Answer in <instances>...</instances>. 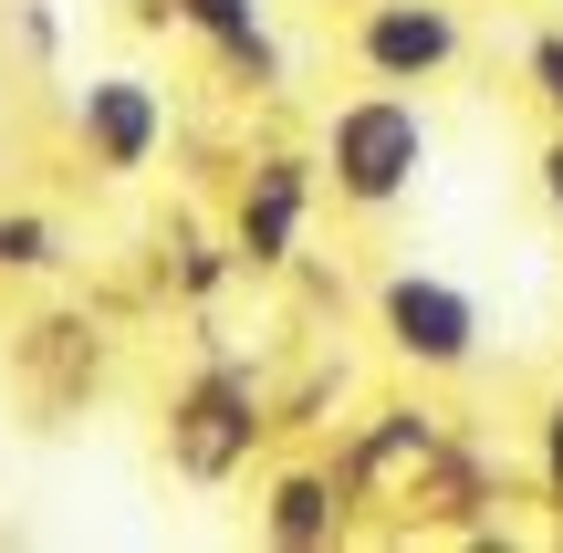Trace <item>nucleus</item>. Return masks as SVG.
Masks as SVG:
<instances>
[{
    "label": "nucleus",
    "mask_w": 563,
    "mask_h": 553,
    "mask_svg": "<svg viewBox=\"0 0 563 553\" xmlns=\"http://www.w3.org/2000/svg\"><path fill=\"white\" fill-rule=\"evenodd\" d=\"M313 199H323V157L262 146V157L241 167V209H230V251H241V272H292Z\"/></svg>",
    "instance_id": "39448f33"
},
{
    "label": "nucleus",
    "mask_w": 563,
    "mask_h": 553,
    "mask_svg": "<svg viewBox=\"0 0 563 553\" xmlns=\"http://www.w3.org/2000/svg\"><path fill=\"white\" fill-rule=\"evenodd\" d=\"M344 53H355L365 84H449L470 53V21L460 0H355V21H344Z\"/></svg>",
    "instance_id": "20e7f679"
},
{
    "label": "nucleus",
    "mask_w": 563,
    "mask_h": 553,
    "mask_svg": "<svg viewBox=\"0 0 563 553\" xmlns=\"http://www.w3.org/2000/svg\"><path fill=\"white\" fill-rule=\"evenodd\" d=\"M230 272H241V251H209V241H178V292H188V303H209V292H220Z\"/></svg>",
    "instance_id": "f8f14e48"
},
{
    "label": "nucleus",
    "mask_w": 563,
    "mask_h": 553,
    "mask_svg": "<svg viewBox=\"0 0 563 553\" xmlns=\"http://www.w3.org/2000/svg\"><path fill=\"white\" fill-rule=\"evenodd\" d=\"M532 471H543V501L563 512V397L543 408V439H532Z\"/></svg>",
    "instance_id": "ddd939ff"
},
{
    "label": "nucleus",
    "mask_w": 563,
    "mask_h": 553,
    "mask_svg": "<svg viewBox=\"0 0 563 553\" xmlns=\"http://www.w3.org/2000/svg\"><path fill=\"white\" fill-rule=\"evenodd\" d=\"M63 272V230L42 209H0V283H42Z\"/></svg>",
    "instance_id": "9d476101"
},
{
    "label": "nucleus",
    "mask_w": 563,
    "mask_h": 553,
    "mask_svg": "<svg viewBox=\"0 0 563 553\" xmlns=\"http://www.w3.org/2000/svg\"><path fill=\"white\" fill-rule=\"evenodd\" d=\"M355 471L344 460H292V471H272V491H262V543L282 553H323V543H344L355 533Z\"/></svg>",
    "instance_id": "6e6552de"
},
{
    "label": "nucleus",
    "mask_w": 563,
    "mask_h": 553,
    "mask_svg": "<svg viewBox=\"0 0 563 553\" xmlns=\"http://www.w3.org/2000/svg\"><path fill=\"white\" fill-rule=\"evenodd\" d=\"M376 334H386V355L418 366V376H470L490 324H481V292L470 283H449V272H428V262H397L376 283Z\"/></svg>",
    "instance_id": "7ed1b4c3"
},
{
    "label": "nucleus",
    "mask_w": 563,
    "mask_h": 553,
    "mask_svg": "<svg viewBox=\"0 0 563 553\" xmlns=\"http://www.w3.org/2000/svg\"><path fill=\"white\" fill-rule=\"evenodd\" d=\"M532 188H543V209H553V220H563V125H553V136H543V157H532Z\"/></svg>",
    "instance_id": "4468645a"
},
{
    "label": "nucleus",
    "mask_w": 563,
    "mask_h": 553,
    "mask_svg": "<svg viewBox=\"0 0 563 553\" xmlns=\"http://www.w3.org/2000/svg\"><path fill=\"white\" fill-rule=\"evenodd\" d=\"M74 146L84 167H104V178H136V167H157L167 146V95L146 74H95L74 95Z\"/></svg>",
    "instance_id": "423d86ee"
},
{
    "label": "nucleus",
    "mask_w": 563,
    "mask_h": 553,
    "mask_svg": "<svg viewBox=\"0 0 563 553\" xmlns=\"http://www.w3.org/2000/svg\"><path fill=\"white\" fill-rule=\"evenodd\" d=\"M262 439H272V397L251 387V366L209 355L178 387V408H167V471L178 480H241Z\"/></svg>",
    "instance_id": "f03ea898"
},
{
    "label": "nucleus",
    "mask_w": 563,
    "mask_h": 553,
    "mask_svg": "<svg viewBox=\"0 0 563 553\" xmlns=\"http://www.w3.org/2000/svg\"><path fill=\"white\" fill-rule=\"evenodd\" d=\"M449 450V418L439 408H418V397H397V408H365L355 418V439H344V471H355V491L365 501H407L428 480V460Z\"/></svg>",
    "instance_id": "0eeeda50"
},
{
    "label": "nucleus",
    "mask_w": 563,
    "mask_h": 553,
    "mask_svg": "<svg viewBox=\"0 0 563 553\" xmlns=\"http://www.w3.org/2000/svg\"><path fill=\"white\" fill-rule=\"evenodd\" d=\"M522 84H532V104L563 125V21H543V32L522 42Z\"/></svg>",
    "instance_id": "9b49d317"
},
{
    "label": "nucleus",
    "mask_w": 563,
    "mask_h": 553,
    "mask_svg": "<svg viewBox=\"0 0 563 553\" xmlns=\"http://www.w3.org/2000/svg\"><path fill=\"white\" fill-rule=\"evenodd\" d=\"M167 21H188L241 95H282V42H272L262 0H167Z\"/></svg>",
    "instance_id": "1a4fd4ad"
},
{
    "label": "nucleus",
    "mask_w": 563,
    "mask_h": 553,
    "mask_svg": "<svg viewBox=\"0 0 563 553\" xmlns=\"http://www.w3.org/2000/svg\"><path fill=\"white\" fill-rule=\"evenodd\" d=\"M323 199L355 209V220H386V209L418 199L428 157H439V136H428V104L407 95V84H365V95H344L334 115H323Z\"/></svg>",
    "instance_id": "f257e3e1"
}]
</instances>
